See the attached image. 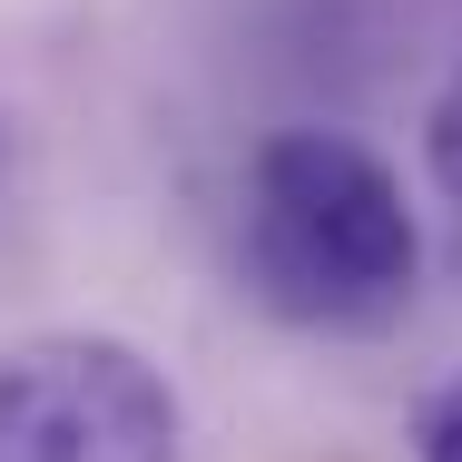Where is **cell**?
I'll return each mask as SVG.
<instances>
[{
	"mask_svg": "<svg viewBox=\"0 0 462 462\" xmlns=\"http://www.w3.org/2000/svg\"><path fill=\"white\" fill-rule=\"evenodd\" d=\"M246 295L305 325V335H383L413 315L423 285V226L403 178L345 128H276L246 158V217H236Z\"/></svg>",
	"mask_w": 462,
	"mask_h": 462,
	"instance_id": "cell-1",
	"label": "cell"
},
{
	"mask_svg": "<svg viewBox=\"0 0 462 462\" xmlns=\"http://www.w3.org/2000/svg\"><path fill=\"white\" fill-rule=\"evenodd\" d=\"M187 403L128 335H30L0 355V462H178Z\"/></svg>",
	"mask_w": 462,
	"mask_h": 462,
	"instance_id": "cell-2",
	"label": "cell"
},
{
	"mask_svg": "<svg viewBox=\"0 0 462 462\" xmlns=\"http://www.w3.org/2000/svg\"><path fill=\"white\" fill-rule=\"evenodd\" d=\"M0 158H10V138H0Z\"/></svg>",
	"mask_w": 462,
	"mask_h": 462,
	"instance_id": "cell-5",
	"label": "cell"
},
{
	"mask_svg": "<svg viewBox=\"0 0 462 462\" xmlns=\"http://www.w3.org/2000/svg\"><path fill=\"white\" fill-rule=\"evenodd\" d=\"M403 443H413V462H462V374L413 403V433Z\"/></svg>",
	"mask_w": 462,
	"mask_h": 462,
	"instance_id": "cell-4",
	"label": "cell"
},
{
	"mask_svg": "<svg viewBox=\"0 0 462 462\" xmlns=\"http://www.w3.org/2000/svg\"><path fill=\"white\" fill-rule=\"evenodd\" d=\"M423 158H433V187L462 207V60L443 79V98H433V118H423Z\"/></svg>",
	"mask_w": 462,
	"mask_h": 462,
	"instance_id": "cell-3",
	"label": "cell"
}]
</instances>
